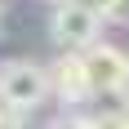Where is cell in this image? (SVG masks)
<instances>
[{
  "label": "cell",
  "instance_id": "obj_2",
  "mask_svg": "<svg viewBox=\"0 0 129 129\" xmlns=\"http://www.w3.org/2000/svg\"><path fill=\"white\" fill-rule=\"evenodd\" d=\"M98 27H103V18H93L85 5H76V0L53 5V13H49V31H53V40H58L67 53L93 49V45H98Z\"/></svg>",
  "mask_w": 129,
  "mask_h": 129
},
{
  "label": "cell",
  "instance_id": "obj_6",
  "mask_svg": "<svg viewBox=\"0 0 129 129\" xmlns=\"http://www.w3.org/2000/svg\"><path fill=\"white\" fill-rule=\"evenodd\" d=\"M89 129H129V111H103V116H89Z\"/></svg>",
  "mask_w": 129,
  "mask_h": 129
},
{
  "label": "cell",
  "instance_id": "obj_3",
  "mask_svg": "<svg viewBox=\"0 0 129 129\" xmlns=\"http://www.w3.org/2000/svg\"><path fill=\"white\" fill-rule=\"evenodd\" d=\"M85 71H89V85H93V98L98 93H120L129 89V53L98 40L93 49H85Z\"/></svg>",
  "mask_w": 129,
  "mask_h": 129
},
{
  "label": "cell",
  "instance_id": "obj_7",
  "mask_svg": "<svg viewBox=\"0 0 129 129\" xmlns=\"http://www.w3.org/2000/svg\"><path fill=\"white\" fill-rule=\"evenodd\" d=\"M49 129H89V116H58Z\"/></svg>",
  "mask_w": 129,
  "mask_h": 129
},
{
  "label": "cell",
  "instance_id": "obj_8",
  "mask_svg": "<svg viewBox=\"0 0 129 129\" xmlns=\"http://www.w3.org/2000/svg\"><path fill=\"white\" fill-rule=\"evenodd\" d=\"M0 129H18V111H9L5 103H0Z\"/></svg>",
  "mask_w": 129,
  "mask_h": 129
},
{
  "label": "cell",
  "instance_id": "obj_5",
  "mask_svg": "<svg viewBox=\"0 0 129 129\" xmlns=\"http://www.w3.org/2000/svg\"><path fill=\"white\" fill-rule=\"evenodd\" d=\"M76 5H85V9H89L93 18H103V22H107V18H116V13L125 9V0H76Z\"/></svg>",
  "mask_w": 129,
  "mask_h": 129
},
{
  "label": "cell",
  "instance_id": "obj_4",
  "mask_svg": "<svg viewBox=\"0 0 129 129\" xmlns=\"http://www.w3.org/2000/svg\"><path fill=\"white\" fill-rule=\"evenodd\" d=\"M49 85H53V93H58L67 107L89 103V98H93V85H89V71H85V53H67L62 49L49 62Z\"/></svg>",
  "mask_w": 129,
  "mask_h": 129
},
{
  "label": "cell",
  "instance_id": "obj_9",
  "mask_svg": "<svg viewBox=\"0 0 129 129\" xmlns=\"http://www.w3.org/2000/svg\"><path fill=\"white\" fill-rule=\"evenodd\" d=\"M53 5H67V0H53Z\"/></svg>",
  "mask_w": 129,
  "mask_h": 129
},
{
  "label": "cell",
  "instance_id": "obj_1",
  "mask_svg": "<svg viewBox=\"0 0 129 129\" xmlns=\"http://www.w3.org/2000/svg\"><path fill=\"white\" fill-rule=\"evenodd\" d=\"M49 93H53V85H49V67L27 62V58H13V62L0 67V103L9 107V111L27 116V111H36Z\"/></svg>",
  "mask_w": 129,
  "mask_h": 129
}]
</instances>
